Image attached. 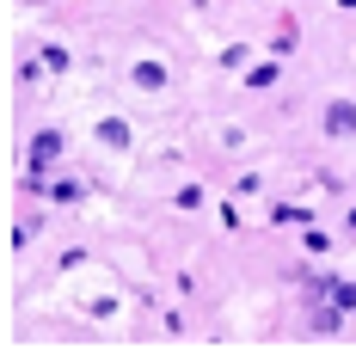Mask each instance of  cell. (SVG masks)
<instances>
[{"label":"cell","instance_id":"cell-1","mask_svg":"<svg viewBox=\"0 0 356 356\" xmlns=\"http://www.w3.org/2000/svg\"><path fill=\"white\" fill-rule=\"evenodd\" d=\"M56 154H62V136H56V129L31 142V154H25V166H31V178H25V184H31V191L43 184V172H49V160H56Z\"/></svg>","mask_w":356,"mask_h":356},{"label":"cell","instance_id":"cell-2","mask_svg":"<svg viewBox=\"0 0 356 356\" xmlns=\"http://www.w3.org/2000/svg\"><path fill=\"white\" fill-rule=\"evenodd\" d=\"M325 129H332V136H356V105L350 99H338V105L325 111Z\"/></svg>","mask_w":356,"mask_h":356},{"label":"cell","instance_id":"cell-3","mask_svg":"<svg viewBox=\"0 0 356 356\" xmlns=\"http://www.w3.org/2000/svg\"><path fill=\"white\" fill-rule=\"evenodd\" d=\"M160 80H166V74H160V62H142V68H136V86H160Z\"/></svg>","mask_w":356,"mask_h":356}]
</instances>
